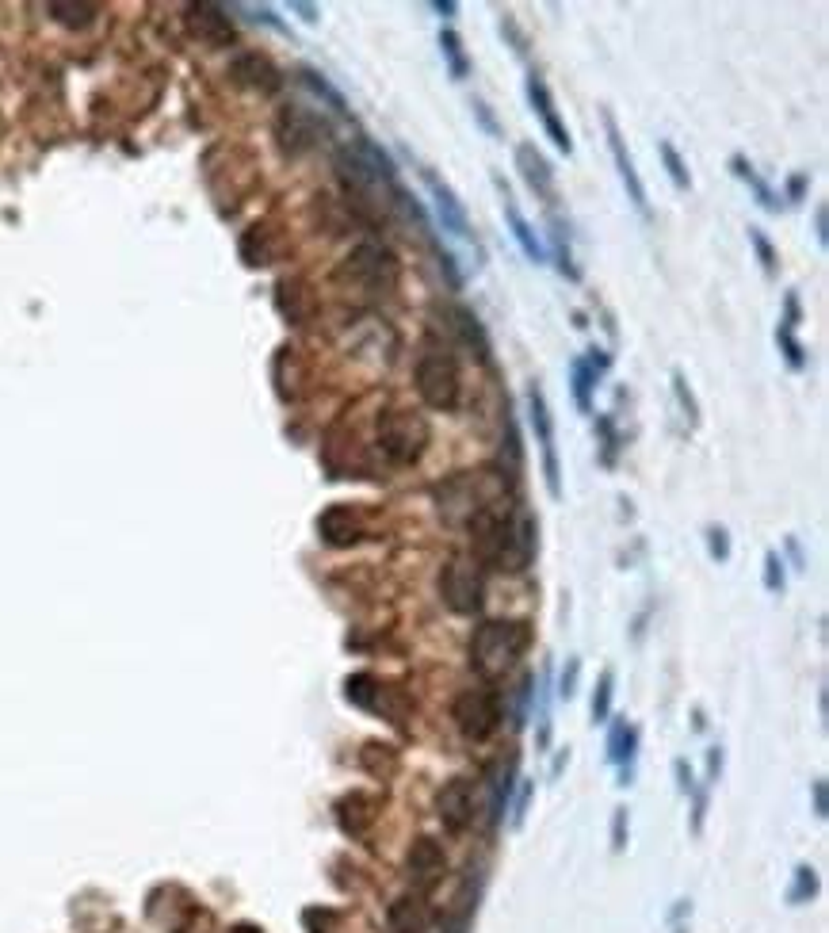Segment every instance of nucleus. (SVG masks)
Listing matches in <instances>:
<instances>
[{
  "instance_id": "52",
  "label": "nucleus",
  "mask_w": 829,
  "mask_h": 933,
  "mask_svg": "<svg viewBox=\"0 0 829 933\" xmlns=\"http://www.w3.org/2000/svg\"><path fill=\"white\" fill-rule=\"evenodd\" d=\"M432 12H440V16H455V12H459V4H455V0H436V4H432Z\"/></svg>"
},
{
  "instance_id": "53",
  "label": "nucleus",
  "mask_w": 829,
  "mask_h": 933,
  "mask_svg": "<svg viewBox=\"0 0 829 933\" xmlns=\"http://www.w3.org/2000/svg\"><path fill=\"white\" fill-rule=\"evenodd\" d=\"M291 8H295V12H302V20H306V23L318 20V8H314V4H291Z\"/></svg>"
},
{
  "instance_id": "27",
  "label": "nucleus",
  "mask_w": 829,
  "mask_h": 933,
  "mask_svg": "<svg viewBox=\"0 0 829 933\" xmlns=\"http://www.w3.org/2000/svg\"><path fill=\"white\" fill-rule=\"evenodd\" d=\"M730 169H734V176H738L745 188H749V192L757 196V203H761L765 211H780V196L772 192V184H768L765 176H761L757 169H753V165H749V157H742V153H734V157H730Z\"/></svg>"
},
{
  "instance_id": "13",
  "label": "nucleus",
  "mask_w": 829,
  "mask_h": 933,
  "mask_svg": "<svg viewBox=\"0 0 829 933\" xmlns=\"http://www.w3.org/2000/svg\"><path fill=\"white\" fill-rule=\"evenodd\" d=\"M528 104H532V111L539 115V123H543L547 138L554 142V150H558V153H574V138H570V131H566L562 115H558V108H554L551 88H547V81H543L539 73H532V77H528Z\"/></svg>"
},
{
  "instance_id": "32",
  "label": "nucleus",
  "mask_w": 829,
  "mask_h": 933,
  "mask_svg": "<svg viewBox=\"0 0 829 933\" xmlns=\"http://www.w3.org/2000/svg\"><path fill=\"white\" fill-rule=\"evenodd\" d=\"M658 153H661V161H665V173L673 180V188H677V192H692V173H688V165H684V157L677 153V146H673V142H658Z\"/></svg>"
},
{
  "instance_id": "46",
  "label": "nucleus",
  "mask_w": 829,
  "mask_h": 933,
  "mask_svg": "<svg viewBox=\"0 0 829 933\" xmlns=\"http://www.w3.org/2000/svg\"><path fill=\"white\" fill-rule=\"evenodd\" d=\"M673 773H677V788H681L684 796H692V792L700 788V784H696V777H692V765H688L684 758L673 761Z\"/></svg>"
},
{
  "instance_id": "36",
  "label": "nucleus",
  "mask_w": 829,
  "mask_h": 933,
  "mask_svg": "<svg viewBox=\"0 0 829 933\" xmlns=\"http://www.w3.org/2000/svg\"><path fill=\"white\" fill-rule=\"evenodd\" d=\"M46 12L65 27H88L96 20V4H50Z\"/></svg>"
},
{
  "instance_id": "43",
  "label": "nucleus",
  "mask_w": 829,
  "mask_h": 933,
  "mask_svg": "<svg viewBox=\"0 0 829 933\" xmlns=\"http://www.w3.org/2000/svg\"><path fill=\"white\" fill-rule=\"evenodd\" d=\"M780 326H784V329H799V326H803V303H799V295H795V291H787L784 318H780Z\"/></svg>"
},
{
  "instance_id": "14",
  "label": "nucleus",
  "mask_w": 829,
  "mask_h": 933,
  "mask_svg": "<svg viewBox=\"0 0 829 933\" xmlns=\"http://www.w3.org/2000/svg\"><path fill=\"white\" fill-rule=\"evenodd\" d=\"M279 142L287 146L291 153H306L314 150L321 142V134H325V123H321L314 111L298 108V104H291V108L279 115Z\"/></svg>"
},
{
  "instance_id": "31",
  "label": "nucleus",
  "mask_w": 829,
  "mask_h": 933,
  "mask_svg": "<svg viewBox=\"0 0 829 933\" xmlns=\"http://www.w3.org/2000/svg\"><path fill=\"white\" fill-rule=\"evenodd\" d=\"M298 77H302V85L310 88V92H314L318 100H325V104H329V108L337 111V115H348V100H344L341 92H337V88L329 85V81H325L321 73H314V69H302Z\"/></svg>"
},
{
  "instance_id": "16",
  "label": "nucleus",
  "mask_w": 829,
  "mask_h": 933,
  "mask_svg": "<svg viewBox=\"0 0 829 933\" xmlns=\"http://www.w3.org/2000/svg\"><path fill=\"white\" fill-rule=\"evenodd\" d=\"M444 868H447V857H444V849H440V842H432V838H417V842H413V849H409V880H413L417 895H425V891L436 888V884L444 880Z\"/></svg>"
},
{
  "instance_id": "39",
  "label": "nucleus",
  "mask_w": 829,
  "mask_h": 933,
  "mask_svg": "<svg viewBox=\"0 0 829 933\" xmlns=\"http://www.w3.org/2000/svg\"><path fill=\"white\" fill-rule=\"evenodd\" d=\"M749 245L757 249V261L765 268V276H776V249H772V241L765 238L761 226H749Z\"/></svg>"
},
{
  "instance_id": "42",
  "label": "nucleus",
  "mask_w": 829,
  "mask_h": 933,
  "mask_svg": "<svg viewBox=\"0 0 829 933\" xmlns=\"http://www.w3.org/2000/svg\"><path fill=\"white\" fill-rule=\"evenodd\" d=\"M577 681H581V658L574 654V658H566V670H562V681H558V693L570 700V696L577 693Z\"/></svg>"
},
{
  "instance_id": "1",
  "label": "nucleus",
  "mask_w": 829,
  "mask_h": 933,
  "mask_svg": "<svg viewBox=\"0 0 829 933\" xmlns=\"http://www.w3.org/2000/svg\"><path fill=\"white\" fill-rule=\"evenodd\" d=\"M470 536H474V559L482 566H493L501 574H524L535 559L539 547V528L535 517L524 509H489L478 521H470Z\"/></svg>"
},
{
  "instance_id": "17",
  "label": "nucleus",
  "mask_w": 829,
  "mask_h": 933,
  "mask_svg": "<svg viewBox=\"0 0 829 933\" xmlns=\"http://www.w3.org/2000/svg\"><path fill=\"white\" fill-rule=\"evenodd\" d=\"M318 532L329 547H352V543L363 536L360 509H356V505H344V501L329 505V509L318 517Z\"/></svg>"
},
{
  "instance_id": "37",
  "label": "nucleus",
  "mask_w": 829,
  "mask_h": 933,
  "mask_svg": "<svg viewBox=\"0 0 829 933\" xmlns=\"http://www.w3.org/2000/svg\"><path fill=\"white\" fill-rule=\"evenodd\" d=\"M818 895V876H814V868L810 865H799L795 868V884H791V891H787V903H810Z\"/></svg>"
},
{
  "instance_id": "34",
  "label": "nucleus",
  "mask_w": 829,
  "mask_h": 933,
  "mask_svg": "<svg viewBox=\"0 0 829 933\" xmlns=\"http://www.w3.org/2000/svg\"><path fill=\"white\" fill-rule=\"evenodd\" d=\"M612 693H616V673L604 670L593 693V723H608L612 719Z\"/></svg>"
},
{
  "instance_id": "25",
  "label": "nucleus",
  "mask_w": 829,
  "mask_h": 933,
  "mask_svg": "<svg viewBox=\"0 0 829 933\" xmlns=\"http://www.w3.org/2000/svg\"><path fill=\"white\" fill-rule=\"evenodd\" d=\"M512 773H516V761H497L493 769H489V823L497 826L501 819H505V811H509V796H512Z\"/></svg>"
},
{
  "instance_id": "50",
  "label": "nucleus",
  "mask_w": 829,
  "mask_h": 933,
  "mask_svg": "<svg viewBox=\"0 0 829 933\" xmlns=\"http://www.w3.org/2000/svg\"><path fill=\"white\" fill-rule=\"evenodd\" d=\"M810 792H814V815H818V819H826V811H829V803H826V781H814V784H810Z\"/></svg>"
},
{
  "instance_id": "49",
  "label": "nucleus",
  "mask_w": 829,
  "mask_h": 933,
  "mask_svg": "<svg viewBox=\"0 0 829 933\" xmlns=\"http://www.w3.org/2000/svg\"><path fill=\"white\" fill-rule=\"evenodd\" d=\"M807 184H810L807 173H795L791 180H787V199H791V203H799V199L807 196Z\"/></svg>"
},
{
  "instance_id": "8",
  "label": "nucleus",
  "mask_w": 829,
  "mask_h": 933,
  "mask_svg": "<svg viewBox=\"0 0 829 933\" xmlns=\"http://www.w3.org/2000/svg\"><path fill=\"white\" fill-rule=\"evenodd\" d=\"M451 719L459 727V735L467 742H486L497 727H501V696L489 685H478V689H463L451 704Z\"/></svg>"
},
{
  "instance_id": "21",
  "label": "nucleus",
  "mask_w": 829,
  "mask_h": 933,
  "mask_svg": "<svg viewBox=\"0 0 829 933\" xmlns=\"http://www.w3.org/2000/svg\"><path fill=\"white\" fill-rule=\"evenodd\" d=\"M188 23H192L195 35H203L207 43L214 46L234 43V23L226 16V8H218V4H192L188 8Z\"/></svg>"
},
{
  "instance_id": "12",
  "label": "nucleus",
  "mask_w": 829,
  "mask_h": 933,
  "mask_svg": "<svg viewBox=\"0 0 829 933\" xmlns=\"http://www.w3.org/2000/svg\"><path fill=\"white\" fill-rule=\"evenodd\" d=\"M474 792H478V784L470 781V777H451V781L440 788V796H436V815H440V823H444L447 834H463V830L474 823Z\"/></svg>"
},
{
  "instance_id": "7",
  "label": "nucleus",
  "mask_w": 829,
  "mask_h": 933,
  "mask_svg": "<svg viewBox=\"0 0 829 933\" xmlns=\"http://www.w3.org/2000/svg\"><path fill=\"white\" fill-rule=\"evenodd\" d=\"M337 276H341V283L356 287V291H363V295H379V291H386V287H394L398 261H394V253H390V249L375 245V241H363V245H356V249L344 257Z\"/></svg>"
},
{
  "instance_id": "44",
  "label": "nucleus",
  "mask_w": 829,
  "mask_h": 933,
  "mask_svg": "<svg viewBox=\"0 0 829 933\" xmlns=\"http://www.w3.org/2000/svg\"><path fill=\"white\" fill-rule=\"evenodd\" d=\"M719 777H723V746H711L707 750V781H703V788H715Z\"/></svg>"
},
{
  "instance_id": "41",
  "label": "nucleus",
  "mask_w": 829,
  "mask_h": 933,
  "mask_svg": "<svg viewBox=\"0 0 829 933\" xmlns=\"http://www.w3.org/2000/svg\"><path fill=\"white\" fill-rule=\"evenodd\" d=\"M765 589L768 593H784V559L776 551L765 555Z\"/></svg>"
},
{
  "instance_id": "23",
  "label": "nucleus",
  "mask_w": 829,
  "mask_h": 933,
  "mask_svg": "<svg viewBox=\"0 0 829 933\" xmlns=\"http://www.w3.org/2000/svg\"><path fill=\"white\" fill-rule=\"evenodd\" d=\"M428 911L425 895H405L390 907V933H425L428 930Z\"/></svg>"
},
{
  "instance_id": "48",
  "label": "nucleus",
  "mask_w": 829,
  "mask_h": 933,
  "mask_svg": "<svg viewBox=\"0 0 829 933\" xmlns=\"http://www.w3.org/2000/svg\"><path fill=\"white\" fill-rule=\"evenodd\" d=\"M814 238H818L822 249L829 245V211L826 207H818V211H814Z\"/></svg>"
},
{
  "instance_id": "35",
  "label": "nucleus",
  "mask_w": 829,
  "mask_h": 933,
  "mask_svg": "<svg viewBox=\"0 0 829 933\" xmlns=\"http://www.w3.org/2000/svg\"><path fill=\"white\" fill-rule=\"evenodd\" d=\"M776 345H780V352H784V364H787V368H791V371H807V348L799 345L795 329L776 326Z\"/></svg>"
},
{
  "instance_id": "30",
  "label": "nucleus",
  "mask_w": 829,
  "mask_h": 933,
  "mask_svg": "<svg viewBox=\"0 0 829 933\" xmlns=\"http://www.w3.org/2000/svg\"><path fill=\"white\" fill-rule=\"evenodd\" d=\"M554 249L547 253V261L554 257V264H558V272L566 276V280H581V268L574 264V253H570V238H566V226H562V218H554Z\"/></svg>"
},
{
  "instance_id": "45",
  "label": "nucleus",
  "mask_w": 829,
  "mask_h": 933,
  "mask_svg": "<svg viewBox=\"0 0 829 933\" xmlns=\"http://www.w3.org/2000/svg\"><path fill=\"white\" fill-rule=\"evenodd\" d=\"M623 846H627V807H616V815H612V849L623 853Z\"/></svg>"
},
{
  "instance_id": "22",
  "label": "nucleus",
  "mask_w": 829,
  "mask_h": 933,
  "mask_svg": "<svg viewBox=\"0 0 829 933\" xmlns=\"http://www.w3.org/2000/svg\"><path fill=\"white\" fill-rule=\"evenodd\" d=\"M635 754H638V731L627 719H616L608 731V761L619 765V784H631L635 777Z\"/></svg>"
},
{
  "instance_id": "9",
  "label": "nucleus",
  "mask_w": 829,
  "mask_h": 933,
  "mask_svg": "<svg viewBox=\"0 0 829 933\" xmlns=\"http://www.w3.org/2000/svg\"><path fill=\"white\" fill-rule=\"evenodd\" d=\"M436 329L444 333V348H467L470 356H478V364H493V345H489L486 329L478 322V314L467 306H436Z\"/></svg>"
},
{
  "instance_id": "38",
  "label": "nucleus",
  "mask_w": 829,
  "mask_h": 933,
  "mask_svg": "<svg viewBox=\"0 0 829 933\" xmlns=\"http://www.w3.org/2000/svg\"><path fill=\"white\" fill-rule=\"evenodd\" d=\"M673 394H677V406L684 410L688 425L696 429V425H700V402H696V394H692V387H688V379H684L681 368L673 371Z\"/></svg>"
},
{
  "instance_id": "4",
  "label": "nucleus",
  "mask_w": 829,
  "mask_h": 933,
  "mask_svg": "<svg viewBox=\"0 0 829 933\" xmlns=\"http://www.w3.org/2000/svg\"><path fill=\"white\" fill-rule=\"evenodd\" d=\"M428 444V425L421 413L413 410H390L375 425V452L383 456L386 467H409L417 463Z\"/></svg>"
},
{
  "instance_id": "47",
  "label": "nucleus",
  "mask_w": 829,
  "mask_h": 933,
  "mask_svg": "<svg viewBox=\"0 0 829 933\" xmlns=\"http://www.w3.org/2000/svg\"><path fill=\"white\" fill-rule=\"evenodd\" d=\"M528 803H532V781H524L520 796H516V807H512V826H524V815H528Z\"/></svg>"
},
{
  "instance_id": "24",
  "label": "nucleus",
  "mask_w": 829,
  "mask_h": 933,
  "mask_svg": "<svg viewBox=\"0 0 829 933\" xmlns=\"http://www.w3.org/2000/svg\"><path fill=\"white\" fill-rule=\"evenodd\" d=\"M234 77L237 81H245V85L260 88V92H276L279 88V69L264 58V54H241L234 62Z\"/></svg>"
},
{
  "instance_id": "28",
  "label": "nucleus",
  "mask_w": 829,
  "mask_h": 933,
  "mask_svg": "<svg viewBox=\"0 0 829 933\" xmlns=\"http://www.w3.org/2000/svg\"><path fill=\"white\" fill-rule=\"evenodd\" d=\"M596 379H600V375L589 368V360H585V356H574V360H570V391H574L577 413H593Z\"/></svg>"
},
{
  "instance_id": "2",
  "label": "nucleus",
  "mask_w": 829,
  "mask_h": 933,
  "mask_svg": "<svg viewBox=\"0 0 829 933\" xmlns=\"http://www.w3.org/2000/svg\"><path fill=\"white\" fill-rule=\"evenodd\" d=\"M505 494H509V471L505 467H478V471H463V475L440 482L436 509H440L444 524L467 528L482 513L505 505Z\"/></svg>"
},
{
  "instance_id": "3",
  "label": "nucleus",
  "mask_w": 829,
  "mask_h": 933,
  "mask_svg": "<svg viewBox=\"0 0 829 933\" xmlns=\"http://www.w3.org/2000/svg\"><path fill=\"white\" fill-rule=\"evenodd\" d=\"M532 647V628L524 620H486L470 635V670L482 681H501Z\"/></svg>"
},
{
  "instance_id": "51",
  "label": "nucleus",
  "mask_w": 829,
  "mask_h": 933,
  "mask_svg": "<svg viewBox=\"0 0 829 933\" xmlns=\"http://www.w3.org/2000/svg\"><path fill=\"white\" fill-rule=\"evenodd\" d=\"M470 108H474V115H478V123H482V127H486L489 134H501V131H497V119L489 115V108H486V104H482V100H474Z\"/></svg>"
},
{
  "instance_id": "5",
  "label": "nucleus",
  "mask_w": 829,
  "mask_h": 933,
  "mask_svg": "<svg viewBox=\"0 0 829 933\" xmlns=\"http://www.w3.org/2000/svg\"><path fill=\"white\" fill-rule=\"evenodd\" d=\"M417 394L428 410H455L459 406V394H463V383H459V364L451 356V348L444 345H428L417 360Z\"/></svg>"
},
{
  "instance_id": "6",
  "label": "nucleus",
  "mask_w": 829,
  "mask_h": 933,
  "mask_svg": "<svg viewBox=\"0 0 829 933\" xmlns=\"http://www.w3.org/2000/svg\"><path fill=\"white\" fill-rule=\"evenodd\" d=\"M440 597L451 612L459 616H474L486 597V578H482V563L470 551H455L440 570Z\"/></svg>"
},
{
  "instance_id": "15",
  "label": "nucleus",
  "mask_w": 829,
  "mask_h": 933,
  "mask_svg": "<svg viewBox=\"0 0 829 933\" xmlns=\"http://www.w3.org/2000/svg\"><path fill=\"white\" fill-rule=\"evenodd\" d=\"M421 176H425L428 192H432V203H436V215H440V222H444V230H451L455 238H474V230H470V218H467V207L459 203L455 188H451L447 180H440V176L432 173V169H421Z\"/></svg>"
},
{
  "instance_id": "20",
  "label": "nucleus",
  "mask_w": 829,
  "mask_h": 933,
  "mask_svg": "<svg viewBox=\"0 0 829 933\" xmlns=\"http://www.w3.org/2000/svg\"><path fill=\"white\" fill-rule=\"evenodd\" d=\"M344 696H348V704H356V708H363V712H379V716H394V708H390V685H383L375 673H352L348 681H344Z\"/></svg>"
},
{
  "instance_id": "26",
  "label": "nucleus",
  "mask_w": 829,
  "mask_h": 933,
  "mask_svg": "<svg viewBox=\"0 0 829 933\" xmlns=\"http://www.w3.org/2000/svg\"><path fill=\"white\" fill-rule=\"evenodd\" d=\"M375 807H379V803L371 800V796H363V792H348V796L337 803V819H341L344 834H363L367 826L375 823Z\"/></svg>"
},
{
  "instance_id": "33",
  "label": "nucleus",
  "mask_w": 829,
  "mask_h": 933,
  "mask_svg": "<svg viewBox=\"0 0 829 933\" xmlns=\"http://www.w3.org/2000/svg\"><path fill=\"white\" fill-rule=\"evenodd\" d=\"M596 433H600V463H604V467H616V456H619L616 417H612V413H600V417H596Z\"/></svg>"
},
{
  "instance_id": "19",
  "label": "nucleus",
  "mask_w": 829,
  "mask_h": 933,
  "mask_svg": "<svg viewBox=\"0 0 829 933\" xmlns=\"http://www.w3.org/2000/svg\"><path fill=\"white\" fill-rule=\"evenodd\" d=\"M493 184H497V188H501V196H505V222H509V230H512V238H516V245H520V253H524L532 264H547V245L539 241L535 226L520 215V207H516L512 196H509V188L501 184V176H493Z\"/></svg>"
},
{
  "instance_id": "10",
  "label": "nucleus",
  "mask_w": 829,
  "mask_h": 933,
  "mask_svg": "<svg viewBox=\"0 0 829 933\" xmlns=\"http://www.w3.org/2000/svg\"><path fill=\"white\" fill-rule=\"evenodd\" d=\"M528 413H532L535 440H539V452H543V482H547V494L558 501L562 498V463H558V444H554L551 406H547V394H543L539 383L528 387Z\"/></svg>"
},
{
  "instance_id": "29",
  "label": "nucleus",
  "mask_w": 829,
  "mask_h": 933,
  "mask_svg": "<svg viewBox=\"0 0 829 933\" xmlns=\"http://www.w3.org/2000/svg\"><path fill=\"white\" fill-rule=\"evenodd\" d=\"M440 54H444V62H447V73H451L455 81H467L470 58H467V50H463V39H459L451 27L440 31Z\"/></svg>"
},
{
  "instance_id": "18",
  "label": "nucleus",
  "mask_w": 829,
  "mask_h": 933,
  "mask_svg": "<svg viewBox=\"0 0 829 933\" xmlns=\"http://www.w3.org/2000/svg\"><path fill=\"white\" fill-rule=\"evenodd\" d=\"M516 169H520L524 184H528V188H532L539 199H547V203H554V199H558L551 161L539 153V146H535V142H520V146H516Z\"/></svg>"
},
{
  "instance_id": "40",
  "label": "nucleus",
  "mask_w": 829,
  "mask_h": 933,
  "mask_svg": "<svg viewBox=\"0 0 829 933\" xmlns=\"http://www.w3.org/2000/svg\"><path fill=\"white\" fill-rule=\"evenodd\" d=\"M707 551H711L715 563H730V532H726L723 524L707 528Z\"/></svg>"
},
{
  "instance_id": "11",
  "label": "nucleus",
  "mask_w": 829,
  "mask_h": 933,
  "mask_svg": "<svg viewBox=\"0 0 829 933\" xmlns=\"http://www.w3.org/2000/svg\"><path fill=\"white\" fill-rule=\"evenodd\" d=\"M604 134H608V150H612V161H616V173H619V180H623V188H627L631 207L638 211L642 222H650L646 184H642V176H638L635 157H631V150H627V138H623V131H619V123H616V115H612V111H604Z\"/></svg>"
}]
</instances>
